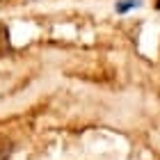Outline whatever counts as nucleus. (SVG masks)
I'll list each match as a JSON object with an SVG mask.
<instances>
[{
  "instance_id": "nucleus-1",
  "label": "nucleus",
  "mask_w": 160,
  "mask_h": 160,
  "mask_svg": "<svg viewBox=\"0 0 160 160\" xmlns=\"http://www.w3.org/2000/svg\"><path fill=\"white\" fill-rule=\"evenodd\" d=\"M7 53H12V39H9V28L5 23H0V57H5Z\"/></svg>"
},
{
  "instance_id": "nucleus-4",
  "label": "nucleus",
  "mask_w": 160,
  "mask_h": 160,
  "mask_svg": "<svg viewBox=\"0 0 160 160\" xmlns=\"http://www.w3.org/2000/svg\"><path fill=\"white\" fill-rule=\"evenodd\" d=\"M156 9H160V0H156Z\"/></svg>"
},
{
  "instance_id": "nucleus-5",
  "label": "nucleus",
  "mask_w": 160,
  "mask_h": 160,
  "mask_svg": "<svg viewBox=\"0 0 160 160\" xmlns=\"http://www.w3.org/2000/svg\"><path fill=\"white\" fill-rule=\"evenodd\" d=\"M0 2H2V0H0Z\"/></svg>"
},
{
  "instance_id": "nucleus-3",
  "label": "nucleus",
  "mask_w": 160,
  "mask_h": 160,
  "mask_svg": "<svg viewBox=\"0 0 160 160\" xmlns=\"http://www.w3.org/2000/svg\"><path fill=\"white\" fill-rule=\"evenodd\" d=\"M137 5H140V0H121V2L117 5V12L123 14V12H128L130 7H137Z\"/></svg>"
},
{
  "instance_id": "nucleus-2",
  "label": "nucleus",
  "mask_w": 160,
  "mask_h": 160,
  "mask_svg": "<svg viewBox=\"0 0 160 160\" xmlns=\"http://www.w3.org/2000/svg\"><path fill=\"white\" fill-rule=\"evenodd\" d=\"M9 153H12V142L5 135H0V160H7Z\"/></svg>"
}]
</instances>
